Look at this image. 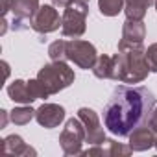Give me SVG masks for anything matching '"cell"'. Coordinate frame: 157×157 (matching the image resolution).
Here are the masks:
<instances>
[{
    "label": "cell",
    "mask_w": 157,
    "mask_h": 157,
    "mask_svg": "<svg viewBox=\"0 0 157 157\" xmlns=\"http://www.w3.org/2000/svg\"><path fill=\"white\" fill-rule=\"evenodd\" d=\"M155 105V94L148 87L118 85L104 107V126L117 137H128L135 128L148 124Z\"/></svg>",
    "instance_id": "cell-1"
},
{
    "label": "cell",
    "mask_w": 157,
    "mask_h": 157,
    "mask_svg": "<svg viewBox=\"0 0 157 157\" xmlns=\"http://www.w3.org/2000/svg\"><path fill=\"white\" fill-rule=\"evenodd\" d=\"M150 65L146 59V48L142 44L120 46L113 56V78L111 80L133 85L144 82L150 74Z\"/></svg>",
    "instance_id": "cell-2"
},
{
    "label": "cell",
    "mask_w": 157,
    "mask_h": 157,
    "mask_svg": "<svg viewBox=\"0 0 157 157\" xmlns=\"http://www.w3.org/2000/svg\"><path fill=\"white\" fill-rule=\"evenodd\" d=\"M35 80L41 87L43 98H48L52 94H57L59 91L70 87L76 80L74 70L67 65V61H50L41 67Z\"/></svg>",
    "instance_id": "cell-3"
},
{
    "label": "cell",
    "mask_w": 157,
    "mask_h": 157,
    "mask_svg": "<svg viewBox=\"0 0 157 157\" xmlns=\"http://www.w3.org/2000/svg\"><path fill=\"white\" fill-rule=\"evenodd\" d=\"M87 17H89V4L82 0L65 8L61 15V33L68 39H80L87 30Z\"/></svg>",
    "instance_id": "cell-4"
},
{
    "label": "cell",
    "mask_w": 157,
    "mask_h": 157,
    "mask_svg": "<svg viewBox=\"0 0 157 157\" xmlns=\"http://www.w3.org/2000/svg\"><path fill=\"white\" fill-rule=\"evenodd\" d=\"M85 142V128L80 117H72L67 120L61 135H59V146L65 155H82V146Z\"/></svg>",
    "instance_id": "cell-5"
},
{
    "label": "cell",
    "mask_w": 157,
    "mask_h": 157,
    "mask_svg": "<svg viewBox=\"0 0 157 157\" xmlns=\"http://www.w3.org/2000/svg\"><path fill=\"white\" fill-rule=\"evenodd\" d=\"M67 57L76 67L89 70V68H93V65L98 57V52H96V46L89 41L70 39V41H67Z\"/></svg>",
    "instance_id": "cell-6"
},
{
    "label": "cell",
    "mask_w": 157,
    "mask_h": 157,
    "mask_svg": "<svg viewBox=\"0 0 157 157\" xmlns=\"http://www.w3.org/2000/svg\"><path fill=\"white\" fill-rule=\"evenodd\" d=\"M30 24H32L30 28L33 32H37L41 35H46V33H52V32L61 28V17H59V11L56 10L54 4L52 6L44 4V6H41L35 11V15L32 17Z\"/></svg>",
    "instance_id": "cell-7"
},
{
    "label": "cell",
    "mask_w": 157,
    "mask_h": 157,
    "mask_svg": "<svg viewBox=\"0 0 157 157\" xmlns=\"http://www.w3.org/2000/svg\"><path fill=\"white\" fill-rule=\"evenodd\" d=\"M78 117L83 122V128H85V142L89 146L93 144H100L105 140V129L100 122V117L94 109L91 107H80L78 109Z\"/></svg>",
    "instance_id": "cell-8"
},
{
    "label": "cell",
    "mask_w": 157,
    "mask_h": 157,
    "mask_svg": "<svg viewBox=\"0 0 157 157\" xmlns=\"http://www.w3.org/2000/svg\"><path fill=\"white\" fill-rule=\"evenodd\" d=\"M41 8L39 0H13L11 4V13H13V30H26L35 15V11Z\"/></svg>",
    "instance_id": "cell-9"
},
{
    "label": "cell",
    "mask_w": 157,
    "mask_h": 157,
    "mask_svg": "<svg viewBox=\"0 0 157 157\" xmlns=\"http://www.w3.org/2000/svg\"><path fill=\"white\" fill-rule=\"evenodd\" d=\"M67 117V111L59 104H43L39 109H35V120L39 122L41 128L52 129L57 128Z\"/></svg>",
    "instance_id": "cell-10"
},
{
    "label": "cell",
    "mask_w": 157,
    "mask_h": 157,
    "mask_svg": "<svg viewBox=\"0 0 157 157\" xmlns=\"http://www.w3.org/2000/svg\"><path fill=\"white\" fill-rule=\"evenodd\" d=\"M133 153V150L129 148V144H122L117 142L113 139H105L100 144H93L91 148H87L85 151H82V155H104V157H117V155H129Z\"/></svg>",
    "instance_id": "cell-11"
},
{
    "label": "cell",
    "mask_w": 157,
    "mask_h": 157,
    "mask_svg": "<svg viewBox=\"0 0 157 157\" xmlns=\"http://www.w3.org/2000/svg\"><path fill=\"white\" fill-rule=\"evenodd\" d=\"M155 137H157V133L148 124H142L128 135V139H129L128 144L133 151H146L155 146Z\"/></svg>",
    "instance_id": "cell-12"
},
{
    "label": "cell",
    "mask_w": 157,
    "mask_h": 157,
    "mask_svg": "<svg viewBox=\"0 0 157 157\" xmlns=\"http://www.w3.org/2000/svg\"><path fill=\"white\" fill-rule=\"evenodd\" d=\"M146 39V26L142 21H129L126 19L124 26H122V39L118 41V48L120 46H133V44H142V41Z\"/></svg>",
    "instance_id": "cell-13"
},
{
    "label": "cell",
    "mask_w": 157,
    "mask_h": 157,
    "mask_svg": "<svg viewBox=\"0 0 157 157\" xmlns=\"http://www.w3.org/2000/svg\"><path fill=\"white\" fill-rule=\"evenodd\" d=\"M0 142H2V144H0L2 151L8 153V155H15V157L37 155V151H35L32 146H28L21 135H15V133H13V135H8V137H4Z\"/></svg>",
    "instance_id": "cell-14"
},
{
    "label": "cell",
    "mask_w": 157,
    "mask_h": 157,
    "mask_svg": "<svg viewBox=\"0 0 157 157\" xmlns=\"http://www.w3.org/2000/svg\"><path fill=\"white\" fill-rule=\"evenodd\" d=\"M8 96H10V100H13L15 104H22V105H30V104H33V102L37 100V98L33 96V93H32L30 83L24 82V80H15V82H11V83L8 85Z\"/></svg>",
    "instance_id": "cell-15"
},
{
    "label": "cell",
    "mask_w": 157,
    "mask_h": 157,
    "mask_svg": "<svg viewBox=\"0 0 157 157\" xmlns=\"http://www.w3.org/2000/svg\"><path fill=\"white\" fill-rule=\"evenodd\" d=\"M150 6H155V0H126V8H124L126 19L142 21Z\"/></svg>",
    "instance_id": "cell-16"
},
{
    "label": "cell",
    "mask_w": 157,
    "mask_h": 157,
    "mask_svg": "<svg viewBox=\"0 0 157 157\" xmlns=\"http://www.w3.org/2000/svg\"><path fill=\"white\" fill-rule=\"evenodd\" d=\"M91 70L100 80H111L113 78V56H105V54L98 56Z\"/></svg>",
    "instance_id": "cell-17"
},
{
    "label": "cell",
    "mask_w": 157,
    "mask_h": 157,
    "mask_svg": "<svg viewBox=\"0 0 157 157\" xmlns=\"http://www.w3.org/2000/svg\"><path fill=\"white\" fill-rule=\"evenodd\" d=\"M10 118L15 126H26L35 118V109L21 104V107H15L13 111H10Z\"/></svg>",
    "instance_id": "cell-18"
},
{
    "label": "cell",
    "mask_w": 157,
    "mask_h": 157,
    "mask_svg": "<svg viewBox=\"0 0 157 157\" xmlns=\"http://www.w3.org/2000/svg\"><path fill=\"white\" fill-rule=\"evenodd\" d=\"M126 8V0H98V10L104 17H117Z\"/></svg>",
    "instance_id": "cell-19"
},
{
    "label": "cell",
    "mask_w": 157,
    "mask_h": 157,
    "mask_svg": "<svg viewBox=\"0 0 157 157\" xmlns=\"http://www.w3.org/2000/svg\"><path fill=\"white\" fill-rule=\"evenodd\" d=\"M48 57H50V61H68V57H67V41L65 39L54 41L48 46Z\"/></svg>",
    "instance_id": "cell-20"
},
{
    "label": "cell",
    "mask_w": 157,
    "mask_h": 157,
    "mask_svg": "<svg viewBox=\"0 0 157 157\" xmlns=\"http://www.w3.org/2000/svg\"><path fill=\"white\" fill-rule=\"evenodd\" d=\"M146 59H148L150 70L157 72V43H153V44H150L146 48Z\"/></svg>",
    "instance_id": "cell-21"
},
{
    "label": "cell",
    "mask_w": 157,
    "mask_h": 157,
    "mask_svg": "<svg viewBox=\"0 0 157 157\" xmlns=\"http://www.w3.org/2000/svg\"><path fill=\"white\" fill-rule=\"evenodd\" d=\"M148 126L157 133V105L153 107V111H151V115H150V120H148Z\"/></svg>",
    "instance_id": "cell-22"
},
{
    "label": "cell",
    "mask_w": 157,
    "mask_h": 157,
    "mask_svg": "<svg viewBox=\"0 0 157 157\" xmlns=\"http://www.w3.org/2000/svg\"><path fill=\"white\" fill-rule=\"evenodd\" d=\"M8 120H11V118H10V113H8L6 109H2V111H0V129H2V128H6Z\"/></svg>",
    "instance_id": "cell-23"
},
{
    "label": "cell",
    "mask_w": 157,
    "mask_h": 157,
    "mask_svg": "<svg viewBox=\"0 0 157 157\" xmlns=\"http://www.w3.org/2000/svg\"><path fill=\"white\" fill-rule=\"evenodd\" d=\"M72 2H74V0H52V4H54L56 8H61V10L68 8V6H70Z\"/></svg>",
    "instance_id": "cell-24"
},
{
    "label": "cell",
    "mask_w": 157,
    "mask_h": 157,
    "mask_svg": "<svg viewBox=\"0 0 157 157\" xmlns=\"http://www.w3.org/2000/svg\"><path fill=\"white\" fill-rule=\"evenodd\" d=\"M11 4H13V0H2V15L4 17L8 11H11Z\"/></svg>",
    "instance_id": "cell-25"
},
{
    "label": "cell",
    "mask_w": 157,
    "mask_h": 157,
    "mask_svg": "<svg viewBox=\"0 0 157 157\" xmlns=\"http://www.w3.org/2000/svg\"><path fill=\"white\" fill-rule=\"evenodd\" d=\"M6 32H8V21L4 19V21H2V30H0V35H4Z\"/></svg>",
    "instance_id": "cell-26"
},
{
    "label": "cell",
    "mask_w": 157,
    "mask_h": 157,
    "mask_svg": "<svg viewBox=\"0 0 157 157\" xmlns=\"http://www.w3.org/2000/svg\"><path fill=\"white\" fill-rule=\"evenodd\" d=\"M155 150H157V137H155Z\"/></svg>",
    "instance_id": "cell-27"
},
{
    "label": "cell",
    "mask_w": 157,
    "mask_h": 157,
    "mask_svg": "<svg viewBox=\"0 0 157 157\" xmlns=\"http://www.w3.org/2000/svg\"><path fill=\"white\" fill-rule=\"evenodd\" d=\"M82 2H87V4H89V2H91V0H82Z\"/></svg>",
    "instance_id": "cell-28"
},
{
    "label": "cell",
    "mask_w": 157,
    "mask_h": 157,
    "mask_svg": "<svg viewBox=\"0 0 157 157\" xmlns=\"http://www.w3.org/2000/svg\"><path fill=\"white\" fill-rule=\"evenodd\" d=\"M155 10H157V0H155Z\"/></svg>",
    "instance_id": "cell-29"
}]
</instances>
